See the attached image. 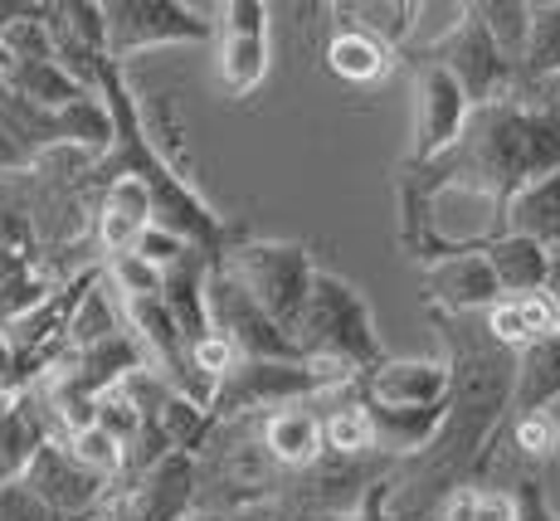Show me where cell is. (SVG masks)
Instances as JSON below:
<instances>
[{
	"mask_svg": "<svg viewBox=\"0 0 560 521\" xmlns=\"http://www.w3.org/2000/svg\"><path fill=\"white\" fill-rule=\"evenodd\" d=\"M424 171L429 181H419V186L429 195L472 190L502 215L516 190L560 171V113L551 103L478 107L463 142Z\"/></svg>",
	"mask_w": 560,
	"mask_h": 521,
	"instance_id": "1",
	"label": "cell"
},
{
	"mask_svg": "<svg viewBox=\"0 0 560 521\" xmlns=\"http://www.w3.org/2000/svg\"><path fill=\"white\" fill-rule=\"evenodd\" d=\"M298 346L312 361H341L351 371H375L381 366L371 308L337 274H317V283H312V302H307L303 327H298Z\"/></svg>",
	"mask_w": 560,
	"mask_h": 521,
	"instance_id": "2",
	"label": "cell"
},
{
	"mask_svg": "<svg viewBox=\"0 0 560 521\" xmlns=\"http://www.w3.org/2000/svg\"><path fill=\"white\" fill-rule=\"evenodd\" d=\"M424 59L444 63V69L463 83V93H468L472 107H498V103H508V97L516 93V63L498 49L492 30L482 25L478 5L458 10V25L448 30V35L439 39Z\"/></svg>",
	"mask_w": 560,
	"mask_h": 521,
	"instance_id": "3",
	"label": "cell"
},
{
	"mask_svg": "<svg viewBox=\"0 0 560 521\" xmlns=\"http://www.w3.org/2000/svg\"><path fill=\"white\" fill-rule=\"evenodd\" d=\"M234 278L254 292V302L278 322L288 336H298L307 317V302H312V274L307 254L293 244H254V248H240L234 258Z\"/></svg>",
	"mask_w": 560,
	"mask_h": 521,
	"instance_id": "4",
	"label": "cell"
},
{
	"mask_svg": "<svg viewBox=\"0 0 560 521\" xmlns=\"http://www.w3.org/2000/svg\"><path fill=\"white\" fill-rule=\"evenodd\" d=\"M415 97H419V123H415V151H409V166H434V161H444L448 151L463 142V132H468L472 113L478 107L468 103V93H463V83L454 73L444 69V63L424 59L419 63V83H415Z\"/></svg>",
	"mask_w": 560,
	"mask_h": 521,
	"instance_id": "5",
	"label": "cell"
},
{
	"mask_svg": "<svg viewBox=\"0 0 560 521\" xmlns=\"http://www.w3.org/2000/svg\"><path fill=\"white\" fill-rule=\"evenodd\" d=\"M20 483L30 487L35 497H45L54 512L73 517V521H98L103 502V473L83 468L79 459H73V449H59V443H39L35 459L25 463V477Z\"/></svg>",
	"mask_w": 560,
	"mask_h": 521,
	"instance_id": "6",
	"label": "cell"
},
{
	"mask_svg": "<svg viewBox=\"0 0 560 521\" xmlns=\"http://www.w3.org/2000/svg\"><path fill=\"white\" fill-rule=\"evenodd\" d=\"M268 73V10L254 0L224 5V39H220V79L234 97L258 89Z\"/></svg>",
	"mask_w": 560,
	"mask_h": 521,
	"instance_id": "7",
	"label": "cell"
},
{
	"mask_svg": "<svg viewBox=\"0 0 560 521\" xmlns=\"http://www.w3.org/2000/svg\"><path fill=\"white\" fill-rule=\"evenodd\" d=\"M424 292L439 312H492L502 298H508L482 248H468V254L429 264L424 268Z\"/></svg>",
	"mask_w": 560,
	"mask_h": 521,
	"instance_id": "8",
	"label": "cell"
},
{
	"mask_svg": "<svg viewBox=\"0 0 560 521\" xmlns=\"http://www.w3.org/2000/svg\"><path fill=\"white\" fill-rule=\"evenodd\" d=\"M107 20V49L132 54L142 45H161V39H205L210 25L180 5H103Z\"/></svg>",
	"mask_w": 560,
	"mask_h": 521,
	"instance_id": "9",
	"label": "cell"
},
{
	"mask_svg": "<svg viewBox=\"0 0 560 521\" xmlns=\"http://www.w3.org/2000/svg\"><path fill=\"white\" fill-rule=\"evenodd\" d=\"M371 400L385 409H439L454 400V366L444 361H381L371 371Z\"/></svg>",
	"mask_w": 560,
	"mask_h": 521,
	"instance_id": "10",
	"label": "cell"
},
{
	"mask_svg": "<svg viewBox=\"0 0 560 521\" xmlns=\"http://www.w3.org/2000/svg\"><path fill=\"white\" fill-rule=\"evenodd\" d=\"M551 89H560V0L556 5H532V39H526L516 93L508 103H541Z\"/></svg>",
	"mask_w": 560,
	"mask_h": 521,
	"instance_id": "11",
	"label": "cell"
},
{
	"mask_svg": "<svg viewBox=\"0 0 560 521\" xmlns=\"http://www.w3.org/2000/svg\"><path fill=\"white\" fill-rule=\"evenodd\" d=\"M492 274L508 298H532V292H546V278H551V248H541L526 234H498L482 244Z\"/></svg>",
	"mask_w": 560,
	"mask_h": 521,
	"instance_id": "12",
	"label": "cell"
},
{
	"mask_svg": "<svg viewBox=\"0 0 560 521\" xmlns=\"http://www.w3.org/2000/svg\"><path fill=\"white\" fill-rule=\"evenodd\" d=\"M502 234H526L556 254L560 248V171L512 195L508 210H502Z\"/></svg>",
	"mask_w": 560,
	"mask_h": 521,
	"instance_id": "13",
	"label": "cell"
},
{
	"mask_svg": "<svg viewBox=\"0 0 560 521\" xmlns=\"http://www.w3.org/2000/svg\"><path fill=\"white\" fill-rule=\"evenodd\" d=\"M560 400V332L546 341L526 346L516 356V385H512V419L546 415Z\"/></svg>",
	"mask_w": 560,
	"mask_h": 521,
	"instance_id": "14",
	"label": "cell"
},
{
	"mask_svg": "<svg viewBox=\"0 0 560 521\" xmlns=\"http://www.w3.org/2000/svg\"><path fill=\"white\" fill-rule=\"evenodd\" d=\"M264 439H268V453H273L278 463L307 468V463H317L322 443H327V429H322V419L307 415V409H278V415L264 425Z\"/></svg>",
	"mask_w": 560,
	"mask_h": 521,
	"instance_id": "15",
	"label": "cell"
},
{
	"mask_svg": "<svg viewBox=\"0 0 560 521\" xmlns=\"http://www.w3.org/2000/svg\"><path fill=\"white\" fill-rule=\"evenodd\" d=\"M371 419H375V443L390 453H419L439 439L448 419V405L439 409H385V405H371Z\"/></svg>",
	"mask_w": 560,
	"mask_h": 521,
	"instance_id": "16",
	"label": "cell"
},
{
	"mask_svg": "<svg viewBox=\"0 0 560 521\" xmlns=\"http://www.w3.org/2000/svg\"><path fill=\"white\" fill-rule=\"evenodd\" d=\"M327 63H331V73H341L351 83H375L390 73V45L375 39L371 30L351 25L327 45Z\"/></svg>",
	"mask_w": 560,
	"mask_h": 521,
	"instance_id": "17",
	"label": "cell"
},
{
	"mask_svg": "<svg viewBox=\"0 0 560 521\" xmlns=\"http://www.w3.org/2000/svg\"><path fill=\"white\" fill-rule=\"evenodd\" d=\"M482 25L492 30V39H498V49L508 54V59L522 69L526 59V39H532V5H508V0H498V5H478Z\"/></svg>",
	"mask_w": 560,
	"mask_h": 521,
	"instance_id": "18",
	"label": "cell"
},
{
	"mask_svg": "<svg viewBox=\"0 0 560 521\" xmlns=\"http://www.w3.org/2000/svg\"><path fill=\"white\" fill-rule=\"evenodd\" d=\"M327 449H337L341 459H357V453L375 449V419L371 405H341L327 415Z\"/></svg>",
	"mask_w": 560,
	"mask_h": 521,
	"instance_id": "19",
	"label": "cell"
},
{
	"mask_svg": "<svg viewBox=\"0 0 560 521\" xmlns=\"http://www.w3.org/2000/svg\"><path fill=\"white\" fill-rule=\"evenodd\" d=\"M512 443H516V453L522 459H556V449H560V419L546 409V415H522V419H512Z\"/></svg>",
	"mask_w": 560,
	"mask_h": 521,
	"instance_id": "20",
	"label": "cell"
},
{
	"mask_svg": "<svg viewBox=\"0 0 560 521\" xmlns=\"http://www.w3.org/2000/svg\"><path fill=\"white\" fill-rule=\"evenodd\" d=\"M69 449H73V459H79L83 468H93V473H103V477H107V473L122 468V449H127V443H122V439H113V433H107L103 425H89L83 433H73Z\"/></svg>",
	"mask_w": 560,
	"mask_h": 521,
	"instance_id": "21",
	"label": "cell"
},
{
	"mask_svg": "<svg viewBox=\"0 0 560 521\" xmlns=\"http://www.w3.org/2000/svg\"><path fill=\"white\" fill-rule=\"evenodd\" d=\"M0 521H73L54 512L45 497H35L25 483H0Z\"/></svg>",
	"mask_w": 560,
	"mask_h": 521,
	"instance_id": "22",
	"label": "cell"
},
{
	"mask_svg": "<svg viewBox=\"0 0 560 521\" xmlns=\"http://www.w3.org/2000/svg\"><path fill=\"white\" fill-rule=\"evenodd\" d=\"M488 336L502 351H526V346H532V327H526V317H522V302L502 298L498 308L488 312Z\"/></svg>",
	"mask_w": 560,
	"mask_h": 521,
	"instance_id": "23",
	"label": "cell"
},
{
	"mask_svg": "<svg viewBox=\"0 0 560 521\" xmlns=\"http://www.w3.org/2000/svg\"><path fill=\"white\" fill-rule=\"evenodd\" d=\"M113 283L127 292V298H161V288H166V278L156 274L147 258H137V254H122V258H113Z\"/></svg>",
	"mask_w": 560,
	"mask_h": 521,
	"instance_id": "24",
	"label": "cell"
},
{
	"mask_svg": "<svg viewBox=\"0 0 560 521\" xmlns=\"http://www.w3.org/2000/svg\"><path fill=\"white\" fill-rule=\"evenodd\" d=\"M478 487H454L439 507V521H478Z\"/></svg>",
	"mask_w": 560,
	"mask_h": 521,
	"instance_id": "25",
	"label": "cell"
},
{
	"mask_svg": "<svg viewBox=\"0 0 560 521\" xmlns=\"http://www.w3.org/2000/svg\"><path fill=\"white\" fill-rule=\"evenodd\" d=\"M478 521H522L516 493H482L478 497Z\"/></svg>",
	"mask_w": 560,
	"mask_h": 521,
	"instance_id": "26",
	"label": "cell"
},
{
	"mask_svg": "<svg viewBox=\"0 0 560 521\" xmlns=\"http://www.w3.org/2000/svg\"><path fill=\"white\" fill-rule=\"evenodd\" d=\"M516 502H522V521H556L536 483H522V487H516Z\"/></svg>",
	"mask_w": 560,
	"mask_h": 521,
	"instance_id": "27",
	"label": "cell"
},
{
	"mask_svg": "<svg viewBox=\"0 0 560 521\" xmlns=\"http://www.w3.org/2000/svg\"><path fill=\"white\" fill-rule=\"evenodd\" d=\"M546 292H551V302L560 308V248L551 254V278H546Z\"/></svg>",
	"mask_w": 560,
	"mask_h": 521,
	"instance_id": "28",
	"label": "cell"
},
{
	"mask_svg": "<svg viewBox=\"0 0 560 521\" xmlns=\"http://www.w3.org/2000/svg\"><path fill=\"white\" fill-rule=\"evenodd\" d=\"M365 521H385L381 517V497H371V512H365Z\"/></svg>",
	"mask_w": 560,
	"mask_h": 521,
	"instance_id": "29",
	"label": "cell"
}]
</instances>
